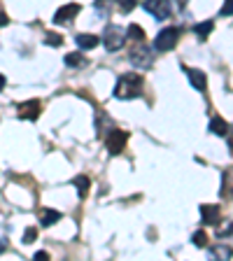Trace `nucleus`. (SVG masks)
Listing matches in <instances>:
<instances>
[{
    "label": "nucleus",
    "instance_id": "nucleus-1",
    "mask_svg": "<svg viewBox=\"0 0 233 261\" xmlns=\"http://www.w3.org/2000/svg\"><path fill=\"white\" fill-rule=\"evenodd\" d=\"M142 87H145V82H142L140 75H136V72H126V75H121L119 80H117V84H114V96L121 98V100L140 98Z\"/></svg>",
    "mask_w": 233,
    "mask_h": 261
},
{
    "label": "nucleus",
    "instance_id": "nucleus-2",
    "mask_svg": "<svg viewBox=\"0 0 233 261\" xmlns=\"http://www.w3.org/2000/svg\"><path fill=\"white\" fill-rule=\"evenodd\" d=\"M179 35H182V28H177V26L163 28L157 38H154V49H157V51H170V49L177 44Z\"/></svg>",
    "mask_w": 233,
    "mask_h": 261
},
{
    "label": "nucleus",
    "instance_id": "nucleus-3",
    "mask_svg": "<svg viewBox=\"0 0 233 261\" xmlns=\"http://www.w3.org/2000/svg\"><path fill=\"white\" fill-rule=\"evenodd\" d=\"M126 38H128V33H126L124 28H119V26H114L112 23V26H108L105 33H103V44H105L108 51H119V49L124 47Z\"/></svg>",
    "mask_w": 233,
    "mask_h": 261
},
{
    "label": "nucleus",
    "instance_id": "nucleus-4",
    "mask_svg": "<svg viewBox=\"0 0 233 261\" xmlns=\"http://www.w3.org/2000/svg\"><path fill=\"white\" fill-rule=\"evenodd\" d=\"M126 142H128V133L121 128H110L108 138H105V147H108L110 154H121Z\"/></svg>",
    "mask_w": 233,
    "mask_h": 261
},
{
    "label": "nucleus",
    "instance_id": "nucleus-5",
    "mask_svg": "<svg viewBox=\"0 0 233 261\" xmlns=\"http://www.w3.org/2000/svg\"><path fill=\"white\" fill-rule=\"evenodd\" d=\"M145 10L149 12L154 19H159V21H163V19H168V16L173 14L170 0H145Z\"/></svg>",
    "mask_w": 233,
    "mask_h": 261
},
{
    "label": "nucleus",
    "instance_id": "nucleus-6",
    "mask_svg": "<svg viewBox=\"0 0 233 261\" xmlns=\"http://www.w3.org/2000/svg\"><path fill=\"white\" fill-rule=\"evenodd\" d=\"M128 59H131V63L136 65V68H149V65L154 63L152 49L147 47V44H138L136 49H131Z\"/></svg>",
    "mask_w": 233,
    "mask_h": 261
},
{
    "label": "nucleus",
    "instance_id": "nucleus-7",
    "mask_svg": "<svg viewBox=\"0 0 233 261\" xmlns=\"http://www.w3.org/2000/svg\"><path fill=\"white\" fill-rule=\"evenodd\" d=\"M40 112H42V103L40 100H26V103H19L16 105V117L19 119H28V121H35L40 117Z\"/></svg>",
    "mask_w": 233,
    "mask_h": 261
},
{
    "label": "nucleus",
    "instance_id": "nucleus-8",
    "mask_svg": "<svg viewBox=\"0 0 233 261\" xmlns=\"http://www.w3.org/2000/svg\"><path fill=\"white\" fill-rule=\"evenodd\" d=\"M80 10H82V7L77 5V3H68V5L59 7V10H56V14H54V23H59V26H65V23H70L72 19L80 14Z\"/></svg>",
    "mask_w": 233,
    "mask_h": 261
},
{
    "label": "nucleus",
    "instance_id": "nucleus-9",
    "mask_svg": "<svg viewBox=\"0 0 233 261\" xmlns=\"http://www.w3.org/2000/svg\"><path fill=\"white\" fill-rule=\"evenodd\" d=\"M201 217L208 226H217L222 222V210L219 205H201Z\"/></svg>",
    "mask_w": 233,
    "mask_h": 261
},
{
    "label": "nucleus",
    "instance_id": "nucleus-10",
    "mask_svg": "<svg viewBox=\"0 0 233 261\" xmlns=\"http://www.w3.org/2000/svg\"><path fill=\"white\" fill-rule=\"evenodd\" d=\"M187 77H189L191 87H194L196 91H205V84H208V80H205V72L196 70V68H187Z\"/></svg>",
    "mask_w": 233,
    "mask_h": 261
},
{
    "label": "nucleus",
    "instance_id": "nucleus-11",
    "mask_svg": "<svg viewBox=\"0 0 233 261\" xmlns=\"http://www.w3.org/2000/svg\"><path fill=\"white\" fill-rule=\"evenodd\" d=\"M75 42H77V47H80L82 51H84V49H93V47H98V42H100V40H98V35L80 33V35L75 38Z\"/></svg>",
    "mask_w": 233,
    "mask_h": 261
},
{
    "label": "nucleus",
    "instance_id": "nucleus-12",
    "mask_svg": "<svg viewBox=\"0 0 233 261\" xmlns=\"http://www.w3.org/2000/svg\"><path fill=\"white\" fill-rule=\"evenodd\" d=\"M222 196L224 198H233V166L224 170L222 175Z\"/></svg>",
    "mask_w": 233,
    "mask_h": 261
},
{
    "label": "nucleus",
    "instance_id": "nucleus-13",
    "mask_svg": "<svg viewBox=\"0 0 233 261\" xmlns=\"http://www.w3.org/2000/svg\"><path fill=\"white\" fill-rule=\"evenodd\" d=\"M210 130L215 133V136H228V130H231V126L226 124V121L222 119V117H212L210 119Z\"/></svg>",
    "mask_w": 233,
    "mask_h": 261
},
{
    "label": "nucleus",
    "instance_id": "nucleus-14",
    "mask_svg": "<svg viewBox=\"0 0 233 261\" xmlns=\"http://www.w3.org/2000/svg\"><path fill=\"white\" fill-rule=\"evenodd\" d=\"M63 217L59 210H40V224L42 226H51V224H56L59 219Z\"/></svg>",
    "mask_w": 233,
    "mask_h": 261
},
{
    "label": "nucleus",
    "instance_id": "nucleus-15",
    "mask_svg": "<svg viewBox=\"0 0 233 261\" xmlns=\"http://www.w3.org/2000/svg\"><path fill=\"white\" fill-rule=\"evenodd\" d=\"M72 185L77 187V194H80V198H87L89 185H91V179H89L87 175H80V177H75V182H72Z\"/></svg>",
    "mask_w": 233,
    "mask_h": 261
},
{
    "label": "nucleus",
    "instance_id": "nucleus-16",
    "mask_svg": "<svg viewBox=\"0 0 233 261\" xmlns=\"http://www.w3.org/2000/svg\"><path fill=\"white\" fill-rule=\"evenodd\" d=\"M212 259H233V250L231 247H226V245H215L210 250Z\"/></svg>",
    "mask_w": 233,
    "mask_h": 261
},
{
    "label": "nucleus",
    "instance_id": "nucleus-17",
    "mask_svg": "<svg viewBox=\"0 0 233 261\" xmlns=\"http://www.w3.org/2000/svg\"><path fill=\"white\" fill-rule=\"evenodd\" d=\"M212 28H215V23H212V21H201V23H196V26H194V33L201 40H205L208 35L212 33Z\"/></svg>",
    "mask_w": 233,
    "mask_h": 261
},
{
    "label": "nucleus",
    "instance_id": "nucleus-18",
    "mask_svg": "<svg viewBox=\"0 0 233 261\" xmlns=\"http://www.w3.org/2000/svg\"><path fill=\"white\" fill-rule=\"evenodd\" d=\"M84 63L87 61H84L82 54H65V65H70V68H82Z\"/></svg>",
    "mask_w": 233,
    "mask_h": 261
},
{
    "label": "nucleus",
    "instance_id": "nucleus-19",
    "mask_svg": "<svg viewBox=\"0 0 233 261\" xmlns=\"http://www.w3.org/2000/svg\"><path fill=\"white\" fill-rule=\"evenodd\" d=\"M126 33H128V38L138 40V42H142V40H145V31H142L138 23H131V26L126 28Z\"/></svg>",
    "mask_w": 233,
    "mask_h": 261
},
{
    "label": "nucleus",
    "instance_id": "nucleus-20",
    "mask_svg": "<svg viewBox=\"0 0 233 261\" xmlns=\"http://www.w3.org/2000/svg\"><path fill=\"white\" fill-rule=\"evenodd\" d=\"M191 240H194V245L196 247H208V236H205V231H196L194 236H191Z\"/></svg>",
    "mask_w": 233,
    "mask_h": 261
},
{
    "label": "nucleus",
    "instance_id": "nucleus-21",
    "mask_svg": "<svg viewBox=\"0 0 233 261\" xmlns=\"http://www.w3.org/2000/svg\"><path fill=\"white\" fill-rule=\"evenodd\" d=\"M44 42H47L49 47H61V44H63V38H61L59 33H47V38H44Z\"/></svg>",
    "mask_w": 233,
    "mask_h": 261
},
{
    "label": "nucleus",
    "instance_id": "nucleus-22",
    "mask_svg": "<svg viewBox=\"0 0 233 261\" xmlns=\"http://www.w3.org/2000/svg\"><path fill=\"white\" fill-rule=\"evenodd\" d=\"M117 7H119V12L128 14V12L136 7V0H117Z\"/></svg>",
    "mask_w": 233,
    "mask_h": 261
},
{
    "label": "nucleus",
    "instance_id": "nucleus-23",
    "mask_svg": "<svg viewBox=\"0 0 233 261\" xmlns=\"http://www.w3.org/2000/svg\"><path fill=\"white\" fill-rule=\"evenodd\" d=\"M35 238H38V228H35V226H28L26 231H23V243L31 245Z\"/></svg>",
    "mask_w": 233,
    "mask_h": 261
},
{
    "label": "nucleus",
    "instance_id": "nucleus-24",
    "mask_svg": "<svg viewBox=\"0 0 233 261\" xmlns=\"http://www.w3.org/2000/svg\"><path fill=\"white\" fill-rule=\"evenodd\" d=\"M231 233H233V222H226V224H224V226L217 231L219 238H226V236H231Z\"/></svg>",
    "mask_w": 233,
    "mask_h": 261
},
{
    "label": "nucleus",
    "instance_id": "nucleus-25",
    "mask_svg": "<svg viewBox=\"0 0 233 261\" xmlns=\"http://www.w3.org/2000/svg\"><path fill=\"white\" fill-rule=\"evenodd\" d=\"M222 16H233V0H224V5H222Z\"/></svg>",
    "mask_w": 233,
    "mask_h": 261
},
{
    "label": "nucleus",
    "instance_id": "nucleus-26",
    "mask_svg": "<svg viewBox=\"0 0 233 261\" xmlns=\"http://www.w3.org/2000/svg\"><path fill=\"white\" fill-rule=\"evenodd\" d=\"M96 10L100 12V16H108V0H98V3H96Z\"/></svg>",
    "mask_w": 233,
    "mask_h": 261
},
{
    "label": "nucleus",
    "instance_id": "nucleus-27",
    "mask_svg": "<svg viewBox=\"0 0 233 261\" xmlns=\"http://www.w3.org/2000/svg\"><path fill=\"white\" fill-rule=\"evenodd\" d=\"M33 259H40V261H47L49 259V254H47V252H35V256H33Z\"/></svg>",
    "mask_w": 233,
    "mask_h": 261
},
{
    "label": "nucleus",
    "instance_id": "nucleus-28",
    "mask_svg": "<svg viewBox=\"0 0 233 261\" xmlns=\"http://www.w3.org/2000/svg\"><path fill=\"white\" fill-rule=\"evenodd\" d=\"M7 23H10V19H7V16L0 12V26H7Z\"/></svg>",
    "mask_w": 233,
    "mask_h": 261
},
{
    "label": "nucleus",
    "instance_id": "nucleus-29",
    "mask_svg": "<svg viewBox=\"0 0 233 261\" xmlns=\"http://www.w3.org/2000/svg\"><path fill=\"white\" fill-rule=\"evenodd\" d=\"M226 138H228V147H231V149H233V128L228 130V136H226Z\"/></svg>",
    "mask_w": 233,
    "mask_h": 261
},
{
    "label": "nucleus",
    "instance_id": "nucleus-30",
    "mask_svg": "<svg viewBox=\"0 0 233 261\" xmlns=\"http://www.w3.org/2000/svg\"><path fill=\"white\" fill-rule=\"evenodd\" d=\"M5 250H7V243H5V240H0V254H3Z\"/></svg>",
    "mask_w": 233,
    "mask_h": 261
},
{
    "label": "nucleus",
    "instance_id": "nucleus-31",
    "mask_svg": "<svg viewBox=\"0 0 233 261\" xmlns=\"http://www.w3.org/2000/svg\"><path fill=\"white\" fill-rule=\"evenodd\" d=\"M3 87H5V75H0V91H3Z\"/></svg>",
    "mask_w": 233,
    "mask_h": 261
},
{
    "label": "nucleus",
    "instance_id": "nucleus-32",
    "mask_svg": "<svg viewBox=\"0 0 233 261\" xmlns=\"http://www.w3.org/2000/svg\"><path fill=\"white\" fill-rule=\"evenodd\" d=\"M177 5H179V10H185V5H187V0H177Z\"/></svg>",
    "mask_w": 233,
    "mask_h": 261
}]
</instances>
